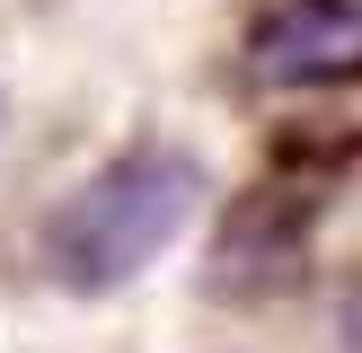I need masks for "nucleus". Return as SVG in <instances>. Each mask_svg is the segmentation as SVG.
I'll return each instance as SVG.
<instances>
[{
    "mask_svg": "<svg viewBox=\"0 0 362 353\" xmlns=\"http://www.w3.org/2000/svg\"><path fill=\"white\" fill-rule=\"evenodd\" d=\"M300 229H310L300 203H283V194H247V203L230 212L221 247H212V274H221V282H257V292H265L274 274H292Z\"/></svg>",
    "mask_w": 362,
    "mask_h": 353,
    "instance_id": "3",
    "label": "nucleus"
},
{
    "mask_svg": "<svg viewBox=\"0 0 362 353\" xmlns=\"http://www.w3.org/2000/svg\"><path fill=\"white\" fill-rule=\"evenodd\" d=\"M247 62L265 80H362V0H283L257 18Z\"/></svg>",
    "mask_w": 362,
    "mask_h": 353,
    "instance_id": "2",
    "label": "nucleus"
},
{
    "mask_svg": "<svg viewBox=\"0 0 362 353\" xmlns=\"http://www.w3.org/2000/svg\"><path fill=\"white\" fill-rule=\"evenodd\" d=\"M194 203H204V159L194 150H168V141L124 150L45 212V274L80 300L124 292L177 247Z\"/></svg>",
    "mask_w": 362,
    "mask_h": 353,
    "instance_id": "1",
    "label": "nucleus"
}]
</instances>
